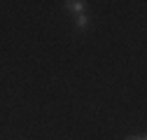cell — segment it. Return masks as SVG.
I'll return each mask as SVG.
<instances>
[{"label": "cell", "instance_id": "1", "mask_svg": "<svg viewBox=\"0 0 147 140\" xmlns=\"http://www.w3.org/2000/svg\"><path fill=\"white\" fill-rule=\"evenodd\" d=\"M65 7H68L70 12H75V14H82L84 3H82V0H70V3H65Z\"/></svg>", "mask_w": 147, "mask_h": 140}, {"label": "cell", "instance_id": "2", "mask_svg": "<svg viewBox=\"0 0 147 140\" xmlns=\"http://www.w3.org/2000/svg\"><path fill=\"white\" fill-rule=\"evenodd\" d=\"M86 26H89V19H86L84 14H80V19H77V28H80V30H84Z\"/></svg>", "mask_w": 147, "mask_h": 140}, {"label": "cell", "instance_id": "3", "mask_svg": "<svg viewBox=\"0 0 147 140\" xmlns=\"http://www.w3.org/2000/svg\"><path fill=\"white\" fill-rule=\"evenodd\" d=\"M126 140H145V135H128Z\"/></svg>", "mask_w": 147, "mask_h": 140}]
</instances>
